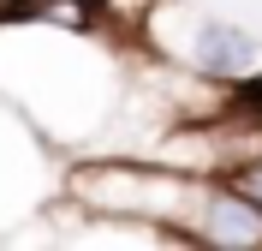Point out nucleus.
I'll list each match as a JSON object with an SVG mask.
<instances>
[{"label":"nucleus","mask_w":262,"mask_h":251,"mask_svg":"<svg viewBox=\"0 0 262 251\" xmlns=\"http://www.w3.org/2000/svg\"><path fill=\"white\" fill-rule=\"evenodd\" d=\"M185 60H191L203 78L232 84V78H245V72L262 60V48H256V36H250V30H238V24H227V18H196Z\"/></svg>","instance_id":"f257e3e1"},{"label":"nucleus","mask_w":262,"mask_h":251,"mask_svg":"<svg viewBox=\"0 0 262 251\" xmlns=\"http://www.w3.org/2000/svg\"><path fill=\"white\" fill-rule=\"evenodd\" d=\"M196 239L203 245H262V203L245 198L238 185H221L196 209Z\"/></svg>","instance_id":"f03ea898"},{"label":"nucleus","mask_w":262,"mask_h":251,"mask_svg":"<svg viewBox=\"0 0 262 251\" xmlns=\"http://www.w3.org/2000/svg\"><path fill=\"white\" fill-rule=\"evenodd\" d=\"M232 185H238L245 198H256V203H262V150H256V156H245V162L232 167Z\"/></svg>","instance_id":"7ed1b4c3"},{"label":"nucleus","mask_w":262,"mask_h":251,"mask_svg":"<svg viewBox=\"0 0 262 251\" xmlns=\"http://www.w3.org/2000/svg\"><path fill=\"white\" fill-rule=\"evenodd\" d=\"M18 6H30V0H0V12H18Z\"/></svg>","instance_id":"20e7f679"}]
</instances>
